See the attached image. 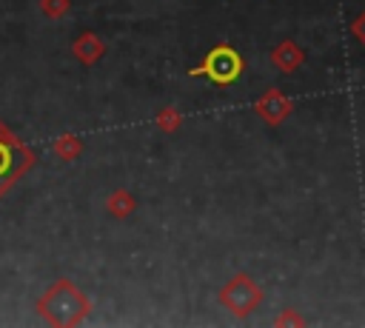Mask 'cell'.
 <instances>
[{"label": "cell", "instance_id": "11", "mask_svg": "<svg viewBox=\"0 0 365 328\" xmlns=\"http://www.w3.org/2000/svg\"><path fill=\"white\" fill-rule=\"evenodd\" d=\"M180 123H182V117H180L177 108H163V111L157 114V125H160L163 131H174Z\"/></svg>", "mask_w": 365, "mask_h": 328}, {"label": "cell", "instance_id": "4", "mask_svg": "<svg viewBox=\"0 0 365 328\" xmlns=\"http://www.w3.org/2000/svg\"><path fill=\"white\" fill-rule=\"evenodd\" d=\"M220 302L234 314V317H248L259 302H262V291L259 285L245 277V274H237L234 280L225 282V288L220 291Z\"/></svg>", "mask_w": 365, "mask_h": 328}, {"label": "cell", "instance_id": "2", "mask_svg": "<svg viewBox=\"0 0 365 328\" xmlns=\"http://www.w3.org/2000/svg\"><path fill=\"white\" fill-rule=\"evenodd\" d=\"M34 165V154L0 123V197L17 183L20 174H26Z\"/></svg>", "mask_w": 365, "mask_h": 328}, {"label": "cell", "instance_id": "6", "mask_svg": "<svg viewBox=\"0 0 365 328\" xmlns=\"http://www.w3.org/2000/svg\"><path fill=\"white\" fill-rule=\"evenodd\" d=\"M71 51H74V57H77L83 66H94V63L106 54V43H103L94 31H83V34L71 43Z\"/></svg>", "mask_w": 365, "mask_h": 328}, {"label": "cell", "instance_id": "5", "mask_svg": "<svg viewBox=\"0 0 365 328\" xmlns=\"http://www.w3.org/2000/svg\"><path fill=\"white\" fill-rule=\"evenodd\" d=\"M288 111H291V103H288V97H282L277 88L265 91V94L257 100V114H259L265 123H271V125H277Z\"/></svg>", "mask_w": 365, "mask_h": 328}, {"label": "cell", "instance_id": "10", "mask_svg": "<svg viewBox=\"0 0 365 328\" xmlns=\"http://www.w3.org/2000/svg\"><path fill=\"white\" fill-rule=\"evenodd\" d=\"M40 9H43V14H46L48 20H60V17L71 9V3H68V0H40Z\"/></svg>", "mask_w": 365, "mask_h": 328}, {"label": "cell", "instance_id": "1", "mask_svg": "<svg viewBox=\"0 0 365 328\" xmlns=\"http://www.w3.org/2000/svg\"><path fill=\"white\" fill-rule=\"evenodd\" d=\"M40 317H46L51 325H77L88 311L91 299L71 282V280H57L37 302Z\"/></svg>", "mask_w": 365, "mask_h": 328}, {"label": "cell", "instance_id": "3", "mask_svg": "<svg viewBox=\"0 0 365 328\" xmlns=\"http://www.w3.org/2000/svg\"><path fill=\"white\" fill-rule=\"evenodd\" d=\"M188 74H191V77L205 74L214 86H231V83L242 74V57H240V51H237V48H231V46L220 43V46H214V48L202 57V63H200V66H194Z\"/></svg>", "mask_w": 365, "mask_h": 328}, {"label": "cell", "instance_id": "9", "mask_svg": "<svg viewBox=\"0 0 365 328\" xmlns=\"http://www.w3.org/2000/svg\"><path fill=\"white\" fill-rule=\"evenodd\" d=\"M106 205H108V211H111L114 217H120V220H123V217H128V214H131V208H134V197H131L128 191H114V194L108 197V203H106Z\"/></svg>", "mask_w": 365, "mask_h": 328}, {"label": "cell", "instance_id": "7", "mask_svg": "<svg viewBox=\"0 0 365 328\" xmlns=\"http://www.w3.org/2000/svg\"><path fill=\"white\" fill-rule=\"evenodd\" d=\"M271 60H274L277 68H282V71H294V68L302 63V51H299L291 40H285V43H279V46L271 51Z\"/></svg>", "mask_w": 365, "mask_h": 328}, {"label": "cell", "instance_id": "8", "mask_svg": "<svg viewBox=\"0 0 365 328\" xmlns=\"http://www.w3.org/2000/svg\"><path fill=\"white\" fill-rule=\"evenodd\" d=\"M80 151H83V143H80L74 134H63V137L54 140V154H57L60 160H77Z\"/></svg>", "mask_w": 365, "mask_h": 328}]
</instances>
